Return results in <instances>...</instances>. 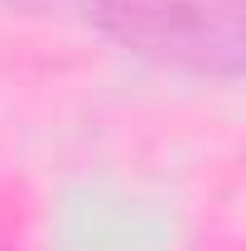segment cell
<instances>
[{
  "instance_id": "cell-1",
  "label": "cell",
  "mask_w": 246,
  "mask_h": 251,
  "mask_svg": "<svg viewBox=\"0 0 246 251\" xmlns=\"http://www.w3.org/2000/svg\"><path fill=\"white\" fill-rule=\"evenodd\" d=\"M92 29L121 53L198 82H242L246 0H87Z\"/></svg>"
}]
</instances>
